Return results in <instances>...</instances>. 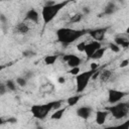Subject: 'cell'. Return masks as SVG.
<instances>
[{"label":"cell","instance_id":"cell-1","mask_svg":"<svg viewBox=\"0 0 129 129\" xmlns=\"http://www.w3.org/2000/svg\"><path fill=\"white\" fill-rule=\"evenodd\" d=\"M86 33H88V30L86 29H74L70 27H61L55 31L57 41L60 42L62 45H68L75 42Z\"/></svg>","mask_w":129,"mask_h":129},{"label":"cell","instance_id":"cell-2","mask_svg":"<svg viewBox=\"0 0 129 129\" xmlns=\"http://www.w3.org/2000/svg\"><path fill=\"white\" fill-rule=\"evenodd\" d=\"M72 0H64L57 3H52L50 5H44L41 10V17L44 24H48L50 21L53 20V18L58 14V12L64 8Z\"/></svg>","mask_w":129,"mask_h":129},{"label":"cell","instance_id":"cell-3","mask_svg":"<svg viewBox=\"0 0 129 129\" xmlns=\"http://www.w3.org/2000/svg\"><path fill=\"white\" fill-rule=\"evenodd\" d=\"M105 110H107L115 119L121 120L128 116L129 114V104L127 102H118L116 104H112L111 106L105 107Z\"/></svg>","mask_w":129,"mask_h":129},{"label":"cell","instance_id":"cell-4","mask_svg":"<svg viewBox=\"0 0 129 129\" xmlns=\"http://www.w3.org/2000/svg\"><path fill=\"white\" fill-rule=\"evenodd\" d=\"M98 70V69H97ZM96 70H90V71H86L83 73H79L76 76V88H77V93L81 94L82 92L85 91V89L87 88L90 80L92 79L93 74L95 73Z\"/></svg>","mask_w":129,"mask_h":129},{"label":"cell","instance_id":"cell-5","mask_svg":"<svg viewBox=\"0 0 129 129\" xmlns=\"http://www.w3.org/2000/svg\"><path fill=\"white\" fill-rule=\"evenodd\" d=\"M52 108H53V101L43 105H38V104L32 105L30 108V112L34 118L38 120H43L44 118H46V116L52 110Z\"/></svg>","mask_w":129,"mask_h":129},{"label":"cell","instance_id":"cell-6","mask_svg":"<svg viewBox=\"0 0 129 129\" xmlns=\"http://www.w3.org/2000/svg\"><path fill=\"white\" fill-rule=\"evenodd\" d=\"M128 93L124 91H119L116 89H110L108 91V103L109 104H116L120 102L125 96H127Z\"/></svg>","mask_w":129,"mask_h":129},{"label":"cell","instance_id":"cell-7","mask_svg":"<svg viewBox=\"0 0 129 129\" xmlns=\"http://www.w3.org/2000/svg\"><path fill=\"white\" fill-rule=\"evenodd\" d=\"M109 28H110L109 26H105V27H98V28H94V29H89L88 33L94 40L102 41V40H104L105 35H106Z\"/></svg>","mask_w":129,"mask_h":129},{"label":"cell","instance_id":"cell-8","mask_svg":"<svg viewBox=\"0 0 129 129\" xmlns=\"http://www.w3.org/2000/svg\"><path fill=\"white\" fill-rule=\"evenodd\" d=\"M102 46V43L101 41H98V40H93L89 43H86L85 45V49H84V52L86 53V55L88 56V58H90L92 56V54Z\"/></svg>","mask_w":129,"mask_h":129},{"label":"cell","instance_id":"cell-9","mask_svg":"<svg viewBox=\"0 0 129 129\" xmlns=\"http://www.w3.org/2000/svg\"><path fill=\"white\" fill-rule=\"evenodd\" d=\"M62 60L66 61L70 68L80 67V64L82 62V59L75 54H64L62 56Z\"/></svg>","mask_w":129,"mask_h":129},{"label":"cell","instance_id":"cell-10","mask_svg":"<svg viewBox=\"0 0 129 129\" xmlns=\"http://www.w3.org/2000/svg\"><path fill=\"white\" fill-rule=\"evenodd\" d=\"M93 113V108L90 107V106H82V107H79L77 109V115L78 117L84 119V120H87L91 117Z\"/></svg>","mask_w":129,"mask_h":129},{"label":"cell","instance_id":"cell-11","mask_svg":"<svg viewBox=\"0 0 129 129\" xmlns=\"http://www.w3.org/2000/svg\"><path fill=\"white\" fill-rule=\"evenodd\" d=\"M118 6L114 3V2H112V1H110V2H108L107 3V5L105 6V8H104V10H103V12L99 15V17H102L103 15H112V14H114V13H116L117 11H118Z\"/></svg>","mask_w":129,"mask_h":129},{"label":"cell","instance_id":"cell-12","mask_svg":"<svg viewBox=\"0 0 129 129\" xmlns=\"http://www.w3.org/2000/svg\"><path fill=\"white\" fill-rule=\"evenodd\" d=\"M114 42L123 48H128L129 46V38L124 34H118L114 37Z\"/></svg>","mask_w":129,"mask_h":129},{"label":"cell","instance_id":"cell-13","mask_svg":"<svg viewBox=\"0 0 129 129\" xmlns=\"http://www.w3.org/2000/svg\"><path fill=\"white\" fill-rule=\"evenodd\" d=\"M25 18L31 22H34V23H38L39 21V13L34 9V8H31L29 9L26 14H25Z\"/></svg>","mask_w":129,"mask_h":129},{"label":"cell","instance_id":"cell-14","mask_svg":"<svg viewBox=\"0 0 129 129\" xmlns=\"http://www.w3.org/2000/svg\"><path fill=\"white\" fill-rule=\"evenodd\" d=\"M109 115V112L107 110H99L96 113V122L98 125H103Z\"/></svg>","mask_w":129,"mask_h":129},{"label":"cell","instance_id":"cell-15","mask_svg":"<svg viewBox=\"0 0 129 129\" xmlns=\"http://www.w3.org/2000/svg\"><path fill=\"white\" fill-rule=\"evenodd\" d=\"M112 75H113V73L111 70H103V71H100L99 79L102 83H106L112 78Z\"/></svg>","mask_w":129,"mask_h":129},{"label":"cell","instance_id":"cell-16","mask_svg":"<svg viewBox=\"0 0 129 129\" xmlns=\"http://www.w3.org/2000/svg\"><path fill=\"white\" fill-rule=\"evenodd\" d=\"M15 31H16V33H18V34H27L28 33V31H29V26L26 24V23H24V22H20V23H18V24H16V26H15Z\"/></svg>","mask_w":129,"mask_h":129},{"label":"cell","instance_id":"cell-17","mask_svg":"<svg viewBox=\"0 0 129 129\" xmlns=\"http://www.w3.org/2000/svg\"><path fill=\"white\" fill-rule=\"evenodd\" d=\"M64 111H66V108H61V107H60V108L56 109V110L54 111V113L51 114L50 118H51L52 120H59V119H61V117H62Z\"/></svg>","mask_w":129,"mask_h":129},{"label":"cell","instance_id":"cell-18","mask_svg":"<svg viewBox=\"0 0 129 129\" xmlns=\"http://www.w3.org/2000/svg\"><path fill=\"white\" fill-rule=\"evenodd\" d=\"M105 51H106V47H102V46H101L100 48H98V49L92 54V56H91L90 58H93V59H100V58L103 57Z\"/></svg>","mask_w":129,"mask_h":129},{"label":"cell","instance_id":"cell-19","mask_svg":"<svg viewBox=\"0 0 129 129\" xmlns=\"http://www.w3.org/2000/svg\"><path fill=\"white\" fill-rule=\"evenodd\" d=\"M57 57H58V56H57L56 54H48V55H45V56H44L43 61H44L45 64L51 66V64H53V63L56 61Z\"/></svg>","mask_w":129,"mask_h":129},{"label":"cell","instance_id":"cell-20","mask_svg":"<svg viewBox=\"0 0 129 129\" xmlns=\"http://www.w3.org/2000/svg\"><path fill=\"white\" fill-rule=\"evenodd\" d=\"M83 18H84V14H83V13H76L75 15H73V16L70 17L69 24H72V23H78V22H80Z\"/></svg>","mask_w":129,"mask_h":129},{"label":"cell","instance_id":"cell-21","mask_svg":"<svg viewBox=\"0 0 129 129\" xmlns=\"http://www.w3.org/2000/svg\"><path fill=\"white\" fill-rule=\"evenodd\" d=\"M82 98V96L81 95H76V96H72V97H70V98H68L67 99V104L69 105V106H75L79 101H80V99Z\"/></svg>","mask_w":129,"mask_h":129},{"label":"cell","instance_id":"cell-22","mask_svg":"<svg viewBox=\"0 0 129 129\" xmlns=\"http://www.w3.org/2000/svg\"><path fill=\"white\" fill-rule=\"evenodd\" d=\"M5 85H6V88H7L8 91L14 92L16 90V84H15V82L13 80H7L5 82Z\"/></svg>","mask_w":129,"mask_h":129},{"label":"cell","instance_id":"cell-23","mask_svg":"<svg viewBox=\"0 0 129 129\" xmlns=\"http://www.w3.org/2000/svg\"><path fill=\"white\" fill-rule=\"evenodd\" d=\"M16 84L19 87H25L27 85V79H25L24 77H17L16 78Z\"/></svg>","mask_w":129,"mask_h":129},{"label":"cell","instance_id":"cell-24","mask_svg":"<svg viewBox=\"0 0 129 129\" xmlns=\"http://www.w3.org/2000/svg\"><path fill=\"white\" fill-rule=\"evenodd\" d=\"M109 48H110L113 52H119L120 49H121V47H120L119 45H117L115 42H110V43H109Z\"/></svg>","mask_w":129,"mask_h":129},{"label":"cell","instance_id":"cell-25","mask_svg":"<svg viewBox=\"0 0 129 129\" xmlns=\"http://www.w3.org/2000/svg\"><path fill=\"white\" fill-rule=\"evenodd\" d=\"M35 54H36L35 51H33V50H31V49H26V50L22 51V55H23L24 57H31V56H33V55H35Z\"/></svg>","mask_w":129,"mask_h":129},{"label":"cell","instance_id":"cell-26","mask_svg":"<svg viewBox=\"0 0 129 129\" xmlns=\"http://www.w3.org/2000/svg\"><path fill=\"white\" fill-rule=\"evenodd\" d=\"M69 74L73 75V76H77L80 73V67H75V68H71V70L68 72Z\"/></svg>","mask_w":129,"mask_h":129},{"label":"cell","instance_id":"cell-27","mask_svg":"<svg viewBox=\"0 0 129 129\" xmlns=\"http://www.w3.org/2000/svg\"><path fill=\"white\" fill-rule=\"evenodd\" d=\"M7 91H8V90H7V88H6V85L3 84V83H0V96L5 95Z\"/></svg>","mask_w":129,"mask_h":129},{"label":"cell","instance_id":"cell-28","mask_svg":"<svg viewBox=\"0 0 129 129\" xmlns=\"http://www.w3.org/2000/svg\"><path fill=\"white\" fill-rule=\"evenodd\" d=\"M61 104H62V101H61V100L53 101V108H52V110H56V109L60 108V107H61Z\"/></svg>","mask_w":129,"mask_h":129},{"label":"cell","instance_id":"cell-29","mask_svg":"<svg viewBox=\"0 0 129 129\" xmlns=\"http://www.w3.org/2000/svg\"><path fill=\"white\" fill-rule=\"evenodd\" d=\"M85 45H86V42L82 41V42L78 43V45H77V49H78L79 51H84V49H85Z\"/></svg>","mask_w":129,"mask_h":129},{"label":"cell","instance_id":"cell-30","mask_svg":"<svg viewBox=\"0 0 129 129\" xmlns=\"http://www.w3.org/2000/svg\"><path fill=\"white\" fill-rule=\"evenodd\" d=\"M129 64V60L126 58V59H123L122 61H121V63H120V68H126L127 66Z\"/></svg>","mask_w":129,"mask_h":129},{"label":"cell","instance_id":"cell-31","mask_svg":"<svg viewBox=\"0 0 129 129\" xmlns=\"http://www.w3.org/2000/svg\"><path fill=\"white\" fill-rule=\"evenodd\" d=\"M0 22H2V23H4V24L7 22V17H6L4 14H2V13L0 14Z\"/></svg>","mask_w":129,"mask_h":129},{"label":"cell","instance_id":"cell-32","mask_svg":"<svg viewBox=\"0 0 129 129\" xmlns=\"http://www.w3.org/2000/svg\"><path fill=\"white\" fill-rule=\"evenodd\" d=\"M6 122H8V123H16L17 122V119L14 118V117H10V118H8L6 120Z\"/></svg>","mask_w":129,"mask_h":129},{"label":"cell","instance_id":"cell-33","mask_svg":"<svg viewBox=\"0 0 129 129\" xmlns=\"http://www.w3.org/2000/svg\"><path fill=\"white\" fill-rule=\"evenodd\" d=\"M99 69V64L97 62H92L91 63V70H97Z\"/></svg>","mask_w":129,"mask_h":129},{"label":"cell","instance_id":"cell-34","mask_svg":"<svg viewBox=\"0 0 129 129\" xmlns=\"http://www.w3.org/2000/svg\"><path fill=\"white\" fill-rule=\"evenodd\" d=\"M91 12V10H90V8L89 7H84L83 8V14L85 15V14H89Z\"/></svg>","mask_w":129,"mask_h":129},{"label":"cell","instance_id":"cell-35","mask_svg":"<svg viewBox=\"0 0 129 129\" xmlns=\"http://www.w3.org/2000/svg\"><path fill=\"white\" fill-rule=\"evenodd\" d=\"M64 82H66V80H64L63 77H59V78H58V83H59V84H63Z\"/></svg>","mask_w":129,"mask_h":129},{"label":"cell","instance_id":"cell-36","mask_svg":"<svg viewBox=\"0 0 129 129\" xmlns=\"http://www.w3.org/2000/svg\"><path fill=\"white\" fill-rule=\"evenodd\" d=\"M5 122H6V121H4V120H3V118H1V117H0V126H1V125H3Z\"/></svg>","mask_w":129,"mask_h":129},{"label":"cell","instance_id":"cell-37","mask_svg":"<svg viewBox=\"0 0 129 129\" xmlns=\"http://www.w3.org/2000/svg\"><path fill=\"white\" fill-rule=\"evenodd\" d=\"M4 68H5V66H4V64H0V72H1V71H2Z\"/></svg>","mask_w":129,"mask_h":129},{"label":"cell","instance_id":"cell-38","mask_svg":"<svg viewBox=\"0 0 129 129\" xmlns=\"http://www.w3.org/2000/svg\"><path fill=\"white\" fill-rule=\"evenodd\" d=\"M117 1H118V2H120V3H122V4H123V3H125V0H117Z\"/></svg>","mask_w":129,"mask_h":129}]
</instances>
